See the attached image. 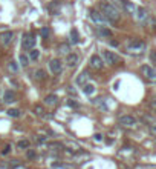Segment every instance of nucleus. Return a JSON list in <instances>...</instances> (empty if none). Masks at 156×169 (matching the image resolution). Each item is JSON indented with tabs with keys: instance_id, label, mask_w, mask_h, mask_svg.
Wrapping results in <instances>:
<instances>
[{
	"instance_id": "obj_21",
	"label": "nucleus",
	"mask_w": 156,
	"mask_h": 169,
	"mask_svg": "<svg viewBox=\"0 0 156 169\" xmlns=\"http://www.w3.org/2000/svg\"><path fill=\"white\" fill-rule=\"evenodd\" d=\"M69 51H70V46L68 43H61V45L58 46V52H60V54H66V56H68Z\"/></svg>"
},
{
	"instance_id": "obj_23",
	"label": "nucleus",
	"mask_w": 156,
	"mask_h": 169,
	"mask_svg": "<svg viewBox=\"0 0 156 169\" xmlns=\"http://www.w3.org/2000/svg\"><path fill=\"white\" fill-rule=\"evenodd\" d=\"M38 57H40V51H38L37 48L29 49V58H31V60H37Z\"/></svg>"
},
{
	"instance_id": "obj_12",
	"label": "nucleus",
	"mask_w": 156,
	"mask_h": 169,
	"mask_svg": "<svg viewBox=\"0 0 156 169\" xmlns=\"http://www.w3.org/2000/svg\"><path fill=\"white\" fill-rule=\"evenodd\" d=\"M78 60H80V57H78V54H68V57H66V63H68V66H70V68H73V66H77V63H78Z\"/></svg>"
},
{
	"instance_id": "obj_20",
	"label": "nucleus",
	"mask_w": 156,
	"mask_h": 169,
	"mask_svg": "<svg viewBox=\"0 0 156 169\" xmlns=\"http://www.w3.org/2000/svg\"><path fill=\"white\" fill-rule=\"evenodd\" d=\"M48 9L51 11L52 14H57V11L60 9V2H57V0H54V2H52V3H51V5L48 6Z\"/></svg>"
},
{
	"instance_id": "obj_31",
	"label": "nucleus",
	"mask_w": 156,
	"mask_h": 169,
	"mask_svg": "<svg viewBox=\"0 0 156 169\" xmlns=\"http://www.w3.org/2000/svg\"><path fill=\"white\" fill-rule=\"evenodd\" d=\"M150 60H152V63L155 65V71H156V51H152V52H150Z\"/></svg>"
},
{
	"instance_id": "obj_15",
	"label": "nucleus",
	"mask_w": 156,
	"mask_h": 169,
	"mask_svg": "<svg viewBox=\"0 0 156 169\" xmlns=\"http://www.w3.org/2000/svg\"><path fill=\"white\" fill-rule=\"evenodd\" d=\"M3 102H5V103H12V102H16V94H14L12 91H6L5 95H3Z\"/></svg>"
},
{
	"instance_id": "obj_13",
	"label": "nucleus",
	"mask_w": 156,
	"mask_h": 169,
	"mask_svg": "<svg viewBox=\"0 0 156 169\" xmlns=\"http://www.w3.org/2000/svg\"><path fill=\"white\" fill-rule=\"evenodd\" d=\"M135 16H136V19H138L139 22H144V20L147 19V11H145L144 8H136Z\"/></svg>"
},
{
	"instance_id": "obj_19",
	"label": "nucleus",
	"mask_w": 156,
	"mask_h": 169,
	"mask_svg": "<svg viewBox=\"0 0 156 169\" xmlns=\"http://www.w3.org/2000/svg\"><path fill=\"white\" fill-rule=\"evenodd\" d=\"M97 32H98L100 36H103V37H110V36H112V31H110V29H106L103 26H98V28H97Z\"/></svg>"
},
{
	"instance_id": "obj_39",
	"label": "nucleus",
	"mask_w": 156,
	"mask_h": 169,
	"mask_svg": "<svg viewBox=\"0 0 156 169\" xmlns=\"http://www.w3.org/2000/svg\"><path fill=\"white\" fill-rule=\"evenodd\" d=\"M152 106H153V108L156 109V102H153V105H152Z\"/></svg>"
},
{
	"instance_id": "obj_36",
	"label": "nucleus",
	"mask_w": 156,
	"mask_h": 169,
	"mask_svg": "<svg viewBox=\"0 0 156 169\" xmlns=\"http://www.w3.org/2000/svg\"><path fill=\"white\" fill-rule=\"evenodd\" d=\"M9 149H11V146H9V145H6V146L3 148V151H2V154H3V155H6V154L9 152Z\"/></svg>"
},
{
	"instance_id": "obj_5",
	"label": "nucleus",
	"mask_w": 156,
	"mask_h": 169,
	"mask_svg": "<svg viewBox=\"0 0 156 169\" xmlns=\"http://www.w3.org/2000/svg\"><path fill=\"white\" fill-rule=\"evenodd\" d=\"M103 58H104V62L109 63V65H118L121 62V58L116 54H113L112 51H103Z\"/></svg>"
},
{
	"instance_id": "obj_6",
	"label": "nucleus",
	"mask_w": 156,
	"mask_h": 169,
	"mask_svg": "<svg viewBox=\"0 0 156 169\" xmlns=\"http://www.w3.org/2000/svg\"><path fill=\"white\" fill-rule=\"evenodd\" d=\"M90 19L93 20L97 25H106V23H109V20L106 19L101 12H98V11H95V9L90 11Z\"/></svg>"
},
{
	"instance_id": "obj_25",
	"label": "nucleus",
	"mask_w": 156,
	"mask_h": 169,
	"mask_svg": "<svg viewBox=\"0 0 156 169\" xmlns=\"http://www.w3.org/2000/svg\"><path fill=\"white\" fill-rule=\"evenodd\" d=\"M34 75H35V78H37V80H43V78L46 77V72H45L43 69H38V71H35Z\"/></svg>"
},
{
	"instance_id": "obj_37",
	"label": "nucleus",
	"mask_w": 156,
	"mask_h": 169,
	"mask_svg": "<svg viewBox=\"0 0 156 169\" xmlns=\"http://www.w3.org/2000/svg\"><path fill=\"white\" fill-rule=\"evenodd\" d=\"M45 142H46L45 137H38V143H45Z\"/></svg>"
},
{
	"instance_id": "obj_24",
	"label": "nucleus",
	"mask_w": 156,
	"mask_h": 169,
	"mask_svg": "<svg viewBox=\"0 0 156 169\" xmlns=\"http://www.w3.org/2000/svg\"><path fill=\"white\" fill-rule=\"evenodd\" d=\"M6 112H8V115H9V117H14V118H17V117H20V115H21L18 109H12V108H11V109H8Z\"/></svg>"
},
{
	"instance_id": "obj_3",
	"label": "nucleus",
	"mask_w": 156,
	"mask_h": 169,
	"mask_svg": "<svg viewBox=\"0 0 156 169\" xmlns=\"http://www.w3.org/2000/svg\"><path fill=\"white\" fill-rule=\"evenodd\" d=\"M141 74H142V77H144L147 82H150V83H156V71H155V68L144 65V66H141Z\"/></svg>"
},
{
	"instance_id": "obj_26",
	"label": "nucleus",
	"mask_w": 156,
	"mask_h": 169,
	"mask_svg": "<svg viewBox=\"0 0 156 169\" xmlns=\"http://www.w3.org/2000/svg\"><path fill=\"white\" fill-rule=\"evenodd\" d=\"M18 149H26V148H29V142L28 140H21V142H18Z\"/></svg>"
},
{
	"instance_id": "obj_32",
	"label": "nucleus",
	"mask_w": 156,
	"mask_h": 169,
	"mask_svg": "<svg viewBox=\"0 0 156 169\" xmlns=\"http://www.w3.org/2000/svg\"><path fill=\"white\" fill-rule=\"evenodd\" d=\"M68 105H69L70 108H80V105L77 102H73V100H68Z\"/></svg>"
},
{
	"instance_id": "obj_29",
	"label": "nucleus",
	"mask_w": 156,
	"mask_h": 169,
	"mask_svg": "<svg viewBox=\"0 0 156 169\" xmlns=\"http://www.w3.org/2000/svg\"><path fill=\"white\" fill-rule=\"evenodd\" d=\"M93 103H95V105H98V106H101L103 109H107V106L103 103V98H97V100H93Z\"/></svg>"
},
{
	"instance_id": "obj_38",
	"label": "nucleus",
	"mask_w": 156,
	"mask_h": 169,
	"mask_svg": "<svg viewBox=\"0 0 156 169\" xmlns=\"http://www.w3.org/2000/svg\"><path fill=\"white\" fill-rule=\"evenodd\" d=\"M152 132L156 135V125H155V126H152Z\"/></svg>"
},
{
	"instance_id": "obj_10",
	"label": "nucleus",
	"mask_w": 156,
	"mask_h": 169,
	"mask_svg": "<svg viewBox=\"0 0 156 169\" xmlns=\"http://www.w3.org/2000/svg\"><path fill=\"white\" fill-rule=\"evenodd\" d=\"M121 5H122V8H124L125 12H129V14H132V16L136 12V6H135L132 2H129V0H121Z\"/></svg>"
},
{
	"instance_id": "obj_35",
	"label": "nucleus",
	"mask_w": 156,
	"mask_h": 169,
	"mask_svg": "<svg viewBox=\"0 0 156 169\" xmlns=\"http://www.w3.org/2000/svg\"><path fill=\"white\" fill-rule=\"evenodd\" d=\"M48 148H61L60 143H48Z\"/></svg>"
},
{
	"instance_id": "obj_7",
	"label": "nucleus",
	"mask_w": 156,
	"mask_h": 169,
	"mask_svg": "<svg viewBox=\"0 0 156 169\" xmlns=\"http://www.w3.org/2000/svg\"><path fill=\"white\" fill-rule=\"evenodd\" d=\"M120 125L125 126V128H133L136 125V118L132 117V115H122L121 118H120Z\"/></svg>"
},
{
	"instance_id": "obj_34",
	"label": "nucleus",
	"mask_w": 156,
	"mask_h": 169,
	"mask_svg": "<svg viewBox=\"0 0 156 169\" xmlns=\"http://www.w3.org/2000/svg\"><path fill=\"white\" fill-rule=\"evenodd\" d=\"M93 140H95V142H101V140H103V135H101V134H95V135H93Z\"/></svg>"
},
{
	"instance_id": "obj_17",
	"label": "nucleus",
	"mask_w": 156,
	"mask_h": 169,
	"mask_svg": "<svg viewBox=\"0 0 156 169\" xmlns=\"http://www.w3.org/2000/svg\"><path fill=\"white\" fill-rule=\"evenodd\" d=\"M78 42H80V36H78V31H77V29L73 28V29L70 31V43H72V45H77Z\"/></svg>"
},
{
	"instance_id": "obj_22",
	"label": "nucleus",
	"mask_w": 156,
	"mask_h": 169,
	"mask_svg": "<svg viewBox=\"0 0 156 169\" xmlns=\"http://www.w3.org/2000/svg\"><path fill=\"white\" fill-rule=\"evenodd\" d=\"M45 112L46 111H45V108L41 105H35L34 106V114H37L38 117H45Z\"/></svg>"
},
{
	"instance_id": "obj_28",
	"label": "nucleus",
	"mask_w": 156,
	"mask_h": 169,
	"mask_svg": "<svg viewBox=\"0 0 156 169\" xmlns=\"http://www.w3.org/2000/svg\"><path fill=\"white\" fill-rule=\"evenodd\" d=\"M20 65H21V66H26V65H28V57L25 56V54L20 56Z\"/></svg>"
},
{
	"instance_id": "obj_27",
	"label": "nucleus",
	"mask_w": 156,
	"mask_h": 169,
	"mask_svg": "<svg viewBox=\"0 0 156 169\" xmlns=\"http://www.w3.org/2000/svg\"><path fill=\"white\" fill-rule=\"evenodd\" d=\"M40 34H41L43 38H48L49 37V28H41V29H40Z\"/></svg>"
},
{
	"instance_id": "obj_1",
	"label": "nucleus",
	"mask_w": 156,
	"mask_h": 169,
	"mask_svg": "<svg viewBox=\"0 0 156 169\" xmlns=\"http://www.w3.org/2000/svg\"><path fill=\"white\" fill-rule=\"evenodd\" d=\"M101 14H103L106 19L109 20V22H118L120 20V11L113 6V5H110V3H107V2H103L101 3Z\"/></svg>"
},
{
	"instance_id": "obj_14",
	"label": "nucleus",
	"mask_w": 156,
	"mask_h": 169,
	"mask_svg": "<svg viewBox=\"0 0 156 169\" xmlns=\"http://www.w3.org/2000/svg\"><path fill=\"white\" fill-rule=\"evenodd\" d=\"M57 102H58V97H57V95H54V94L46 95V98H45V103H46L48 106H55V105H57Z\"/></svg>"
},
{
	"instance_id": "obj_9",
	"label": "nucleus",
	"mask_w": 156,
	"mask_h": 169,
	"mask_svg": "<svg viewBox=\"0 0 156 169\" xmlns=\"http://www.w3.org/2000/svg\"><path fill=\"white\" fill-rule=\"evenodd\" d=\"M12 37H14L12 31H3V32H0V43L2 45H9L12 42Z\"/></svg>"
},
{
	"instance_id": "obj_4",
	"label": "nucleus",
	"mask_w": 156,
	"mask_h": 169,
	"mask_svg": "<svg viewBox=\"0 0 156 169\" xmlns=\"http://www.w3.org/2000/svg\"><path fill=\"white\" fill-rule=\"evenodd\" d=\"M21 48L26 49V51L35 48V36H32V34H25L23 40H21Z\"/></svg>"
},
{
	"instance_id": "obj_33",
	"label": "nucleus",
	"mask_w": 156,
	"mask_h": 169,
	"mask_svg": "<svg viewBox=\"0 0 156 169\" xmlns=\"http://www.w3.org/2000/svg\"><path fill=\"white\" fill-rule=\"evenodd\" d=\"M35 155H37V154H35V151H32V149L28 151V158H35Z\"/></svg>"
},
{
	"instance_id": "obj_18",
	"label": "nucleus",
	"mask_w": 156,
	"mask_h": 169,
	"mask_svg": "<svg viewBox=\"0 0 156 169\" xmlns=\"http://www.w3.org/2000/svg\"><path fill=\"white\" fill-rule=\"evenodd\" d=\"M87 80H89V74H87L86 71H83L81 74L77 77V83H78V85H84Z\"/></svg>"
},
{
	"instance_id": "obj_8",
	"label": "nucleus",
	"mask_w": 156,
	"mask_h": 169,
	"mask_svg": "<svg viewBox=\"0 0 156 169\" xmlns=\"http://www.w3.org/2000/svg\"><path fill=\"white\" fill-rule=\"evenodd\" d=\"M89 65H90V68H93V69H101L104 66L101 57L97 56V54H93V56L90 57V63H89Z\"/></svg>"
},
{
	"instance_id": "obj_30",
	"label": "nucleus",
	"mask_w": 156,
	"mask_h": 169,
	"mask_svg": "<svg viewBox=\"0 0 156 169\" xmlns=\"http://www.w3.org/2000/svg\"><path fill=\"white\" fill-rule=\"evenodd\" d=\"M9 69H11L12 72H17V71H18L17 63H16V62H11V63H9Z\"/></svg>"
},
{
	"instance_id": "obj_2",
	"label": "nucleus",
	"mask_w": 156,
	"mask_h": 169,
	"mask_svg": "<svg viewBox=\"0 0 156 169\" xmlns=\"http://www.w3.org/2000/svg\"><path fill=\"white\" fill-rule=\"evenodd\" d=\"M127 51H129L130 54H135V56L142 54V52L145 51V43L141 42V40H130L129 45H127Z\"/></svg>"
},
{
	"instance_id": "obj_11",
	"label": "nucleus",
	"mask_w": 156,
	"mask_h": 169,
	"mask_svg": "<svg viewBox=\"0 0 156 169\" xmlns=\"http://www.w3.org/2000/svg\"><path fill=\"white\" fill-rule=\"evenodd\" d=\"M49 68H51V71L54 74H60L61 72V62L58 58H54V60H51V63H49Z\"/></svg>"
},
{
	"instance_id": "obj_16",
	"label": "nucleus",
	"mask_w": 156,
	"mask_h": 169,
	"mask_svg": "<svg viewBox=\"0 0 156 169\" xmlns=\"http://www.w3.org/2000/svg\"><path fill=\"white\" fill-rule=\"evenodd\" d=\"M83 92L87 95H92L95 92V86L90 85V83H84V85H83Z\"/></svg>"
}]
</instances>
